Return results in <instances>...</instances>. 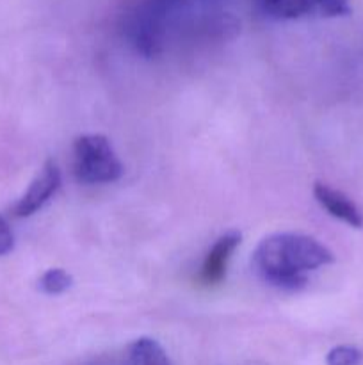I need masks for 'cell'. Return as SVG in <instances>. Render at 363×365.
I'll return each instance as SVG.
<instances>
[{"label": "cell", "mask_w": 363, "mask_h": 365, "mask_svg": "<svg viewBox=\"0 0 363 365\" xmlns=\"http://www.w3.org/2000/svg\"><path fill=\"white\" fill-rule=\"evenodd\" d=\"M258 6L267 16L276 20H295L313 9L312 0H258Z\"/></svg>", "instance_id": "obj_8"}, {"label": "cell", "mask_w": 363, "mask_h": 365, "mask_svg": "<svg viewBox=\"0 0 363 365\" xmlns=\"http://www.w3.org/2000/svg\"><path fill=\"white\" fill-rule=\"evenodd\" d=\"M335 260L317 239L301 234H274L263 239L253 253V266L267 284L283 291H299L306 273Z\"/></svg>", "instance_id": "obj_1"}, {"label": "cell", "mask_w": 363, "mask_h": 365, "mask_svg": "<svg viewBox=\"0 0 363 365\" xmlns=\"http://www.w3.org/2000/svg\"><path fill=\"white\" fill-rule=\"evenodd\" d=\"M73 173L82 184H110L121 177L123 166L105 135L85 134L73 143Z\"/></svg>", "instance_id": "obj_3"}, {"label": "cell", "mask_w": 363, "mask_h": 365, "mask_svg": "<svg viewBox=\"0 0 363 365\" xmlns=\"http://www.w3.org/2000/svg\"><path fill=\"white\" fill-rule=\"evenodd\" d=\"M60 185V171L53 160H46L34 180L31 182L25 195L18 200L13 212L16 217H28L38 212L59 189Z\"/></svg>", "instance_id": "obj_4"}, {"label": "cell", "mask_w": 363, "mask_h": 365, "mask_svg": "<svg viewBox=\"0 0 363 365\" xmlns=\"http://www.w3.org/2000/svg\"><path fill=\"white\" fill-rule=\"evenodd\" d=\"M192 0H142L127 20L132 46L144 57L159 56L166 45L167 31Z\"/></svg>", "instance_id": "obj_2"}, {"label": "cell", "mask_w": 363, "mask_h": 365, "mask_svg": "<svg viewBox=\"0 0 363 365\" xmlns=\"http://www.w3.org/2000/svg\"><path fill=\"white\" fill-rule=\"evenodd\" d=\"M363 353L354 346H337L326 356L327 365H359Z\"/></svg>", "instance_id": "obj_10"}, {"label": "cell", "mask_w": 363, "mask_h": 365, "mask_svg": "<svg viewBox=\"0 0 363 365\" xmlns=\"http://www.w3.org/2000/svg\"><path fill=\"white\" fill-rule=\"evenodd\" d=\"M73 284V278L71 274H68L64 269H48L46 273H43V277L39 278L38 282V287L39 291L45 292L48 296H57V294H63L64 291L71 287Z\"/></svg>", "instance_id": "obj_9"}, {"label": "cell", "mask_w": 363, "mask_h": 365, "mask_svg": "<svg viewBox=\"0 0 363 365\" xmlns=\"http://www.w3.org/2000/svg\"><path fill=\"white\" fill-rule=\"evenodd\" d=\"M14 248V235L7 221L0 216V257L7 255Z\"/></svg>", "instance_id": "obj_12"}, {"label": "cell", "mask_w": 363, "mask_h": 365, "mask_svg": "<svg viewBox=\"0 0 363 365\" xmlns=\"http://www.w3.org/2000/svg\"><path fill=\"white\" fill-rule=\"evenodd\" d=\"M128 365H171V362L159 342L148 337H141L130 346Z\"/></svg>", "instance_id": "obj_7"}, {"label": "cell", "mask_w": 363, "mask_h": 365, "mask_svg": "<svg viewBox=\"0 0 363 365\" xmlns=\"http://www.w3.org/2000/svg\"><path fill=\"white\" fill-rule=\"evenodd\" d=\"M241 232L230 230L226 232V234L221 235V237L214 242V246L209 250L205 260H203L201 269H199V284L205 285V287H214V285L221 284V282L224 280L228 262H230L231 255H233V252L237 250V246L241 245Z\"/></svg>", "instance_id": "obj_5"}, {"label": "cell", "mask_w": 363, "mask_h": 365, "mask_svg": "<svg viewBox=\"0 0 363 365\" xmlns=\"http://www.w3.org/2000/svg\"><path fill=\"white\" fill-rule=\"evenodd\" d=\"M313 196H315V200L319 202V205L333 217L344 221V223H347L349 227L352 228L363 227L362 210H359L358 205H356L349 196H345L344 192L322 184V182H317V184L313 185Z\"/></svg>", "instance_id": "obj_6"}, {"label": "cell", "mask_w": 363, "mask_h": 365, "mask_svg": "<svg viewBox=\"0 0 363 365\" xmlns=\"http://www.w3.org/2000/svg\"><path fill=\"white\" fill-rule=\"evenodd\" d=\"M312 7L326 18L345 16L351 13L349 0H312Z\"/></svg>", "instance_id": "obj_11"}]
</instances>
